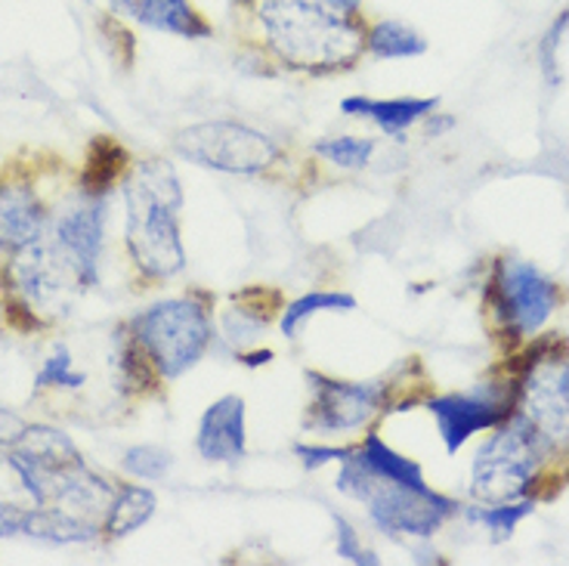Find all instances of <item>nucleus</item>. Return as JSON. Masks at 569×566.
I'll return each instance as SVG.
<instances>
[{"label":"nucleus","mask_w":569,"mask_h":566,"mask_svg":"<svg viewBox=\"0 0 569 566\" xmlns=\"http://www.w3.org/2000/svg\"><path fill=\"white\" fill-rule=\"evenodd\" d=\"M328 7H335V10H341V13H350V16H359L362 10V0H326Z\"/></svg>","instance_id":"36"},{"label":"nucleus","mask_w":569,"mask_h":566,"mask_svg":"<svg viewBox=\"0 0 569 566\" xmlns=\"http://www.w3.org/2000/svg\"><path fill=\"white\" fill-rule=\"evenodd\" d=\"M173 149L199 165V168L220 170V173H260L272 168L282 149L263 130L242 125V121H201L189 125L173 137Z\"/></svg>","instance_id":"6"},{"label":"nucleus","mask_w":569,"mask_h":566,"mask_svg":"<svg viewBox=\"0 0 569 566\" xmlns=\"http://www.w3.org/2000/svg\"><path fill=\"white\" fill-rule=\"evenodd\" d=\"M106 199L84 196L71 201L66 211L53 220V248L78 276L81 288H90L100 279V257L106 248Z\"/></svg>","instance_id":"11"},{"label":"nucleus","mask_w":569,"mask_h":566,"mask_svg":"<svg viewBox=\"0 0 569 566\" xmlns=\"http://www.w3.org/2000/svg\"><path fill=\"white\" fill-rule=\"evenodd\" d=\"M236 3H251V0H236Z\"/></svg>","instance_id":"39"},{"label":"nucleus","mask_w":569,"mask_h":566,"mask_svg":"<svg viewBox=\"0 0 569 566\" xmlns=\"http://www.w3.org/2000/svg\"><path fill=\"white\" fill-rule=\"evenodd\" d=\"M121 465L137 480H164L173 467V455L161 446H130Z\"/></svg>","instance_id":"27"},{"label":"nucleus","mask_w":569,"mask_h":566,"mask_svg":"<svg viewBox=\"0 0 569 566\" xmlns=\"http://www.w3.org/2000/svg\"><path fill=\"white\" fill-rule=\"evenodd\" d=\"M313 152L331 161V165H338V168L359 170L375 158L378 142L371 140V137H328V140L316 142Z\"/></svg>","instance_id":"26"},{"label":"nucleus","mask_w":569,"mask_h":566,"mask_svg":"<svg viewBox=\"0 0 569 566\" xmlns=\"http://www.w3.org/2000/svg\"><path fill=\"white\" fill-rule=\"evenodd\" d=\"M3 467H7V455H0V470H3Z\"/></svg>","instance_id":"37"},{"label":"nucleus","mask_w":569,"mask_h":566,"mask_svg":"<svg viewBox=\"0 0 569 566\" xmlns=\"http://www.w3.org/2000/svg\"><path fill=\"white\" fill-rule=\"evenodd\" d=\"M114 378H118V390L130 394V397H142V394H156L161 371L152 363V356L146 354L140 340L133 338V331H118L114 338Z\"/></svg>","instance_id":"20"},{"label":"nucleus","mask_w":569,"mask_h":566,"mask_svg":"<svg viewBox=\"0 0 569 566\" xmlns=\"http://www.w3.org/2000/svg\"><path fill=\"white\" fill-rule=\"evenodd\" d=\"M128 208V251L142 276L173 279L186 267V248L180 239L183 186L164 158H142L124 180Z\"/></svg>","instance_id":"2"},{"label":"nucleus","mask_w":569,"mask_h":566,"mask_svg":"<svg viewBox=\"0 0 569 566\" xmlns=\"http://www.w3.org/2000/svg\"><path fill=\"white\" fill-rule=\"evenodd\" d=\"M517 399H520V387L505 378V381L477 384L470 390L430 397L425 406L437 421L446 453L458 455L470 437H477L480 430H496L501 421H508L517 411Z\"/></svg>","instance_id":"8"},{"label":"nucleus","mask_w":569,"mask_h":566,"mask_svg":"<svg viewBox=\"0 0 569 566\" xmlns=\"http://www.w3.org/2000/svg\"><path fill=\"white\" fill-rule=\"evenodd\" d=\"M536 510V498L523 496V498H513V502H496V505H473L468 508V514L473 524L486 526L496 542H505V538L513 536V529L520 526V520H527L529 514Z\"/></svg>","instance_id":"25"},{"label":"nucleus","mask_w":569,"mask_h":566,"mask_svg":"<svg viewBox=\"0 0 569 566\" xmlns=\"http://www.w3.org/2000/svg\"><path fill=\"white\" fill-rule=\"evenodd\" d=\"M29 425L16 415V411L0 406V449H13L19 439L26 437Z\"/></svg>","instance_id":"33"},{"label":"nucleus","mask_w":569,"mask_h":566,"mask_svg":"<svg viewBox=\"0 0 569 566\" xmlns=\"http://www.w3.org/2000/svg\"><path fill=\"white\" fill-rule=\"evenodd\" d=\"M338 493L353 498L369 510L371 526L385 536L430 538L452 514H458V502L437 493L427 483H402L385 474H375L356 458L353 446L338 470Z\"/></svg>","instance_id":"3"},{"label":"nucleus","mask_w":569,"mask_h":566,"mask_svg":"<svg viewBox=\"0 0 569 566\" xmlns=\"http://www.w3.org/2000/svg\"><path fill=\"white\" fill-rule=\"evenodd\" d=\"M437 97H399V100H371V97H347L341 100V112L350 118H366L375 128H381L387 137L402 140V133L425 118L437 112Z\"/></svg>","instance_id":"17"},{"label":"nucleus","mask_w":569,"mask_h":566,"mask_svg":"<svg viewBox=\"0 0 569 566\" xmlns=\"http://www.w3.org/2000/svg\"><path fill=\"white\" fill-rule=\"evenodd\" d=\"M295 455L300 458V465L307 467V470H319V467L331 465V461H338L341 465L343 458L350 455V446H316V443H298L295 446Z\"/></svg>","instance_id":"30"},{"label":"nucleus","mask_w":569,"mask_h":566,"mask_svg":"<svg viewBox=\"0 0 569 566\" xmlns=\"http://www.w3.org/2000/svg\"><path fill=\"white\" fill-rule=\"evenodd\" d=\"M133 338L146 347L164 381H177L211 350V307L199 295L158 300L130 319Z\"/></svg>","instance_id":"5"},{"label":"nucleus","mask_w":569,"mask_h":566,"mask_svg":"<svg viewBox=\"0 0 569 566\" xmlns=\"http://www.w3.org/2000/svg\"><path fill=\"white\" fill-rule=\"evenodd\" d=\"M13 295L29 300L38 312H57L69 307V298L81 288L78 276L59 257V251L47 241H34L26 251L13 255V264L7 267Z\"/></svg>","instance_id":"12"},{"label":"nucleus","mask_w":569,"mask_h":566,"mask_svg":"<svg viewBox=\"0 0 569 566\" xmlns=\"http://www.w3.org/2000/svg\"><path fill=\"white\" fill-rule=\"evenodd\" d=\"M196 449L204 461L236 465L248 455V427H244V399L236 394L213 399L204 409L196 434Z\"/></svg>","instance_id":"13"},{"label":"nucleus","mask_w":569,"mask_h":566,"mask_svg":"<svg viewBox=\"0 0 569 566\" xmlns=\"http://www.w3.org/2000/svg\"><path fill=\"white\" fill-rule=\"evenodd\" d=\"M555 453L557 449L541 437L539 427L523 411H513L477 449L470 467V493L486 505L523 498L539 467H545Z\"/></svg>","instance_id":"4"},{"label":"nucleus","mask_w":569,"mask_h":566,"mask_svg":"<svg viewBox=\"0 0 569 566\" xmlns=\"http://www.w3.org/2000/svg\"><path fill=\"white\" fill-rule=\"evenodd\" d=\"M0 316H3V298H0Z\"/></svg>","instance_id":"38"},{"label":"nucleus","mask_w":569,"mask_h":566,"mask_svg":"<svg viewBox=\"0 0 569 566\" xmlns=\"http://www.w3.org/2000/svg\"><path fill=\"white\" fill-rule=\"evenodd\" d=\"M47 211L34 189L19 183L0 186V251L19 255L29 245L43 239Z\"/></svg>","instance_id":"15"},{"label":"nucleus","mask_w":569,"mask_h":566,"mask_svg":"<svg viewBox=\"0 0 569 566\" xmlns=\"http://www.w3.org/2000/svg\"><path fill=\"white\" fill-rule=\"evenodd\" d=\"M366 53L375 59H415L427 53V38L402 19H378L366 31Z\"/></svg>","instance_id":"22"},{"label":"nucleus","mask_w":569,"mask_h":566,"mask_svg":"<svg viewBox=\"0 0 569 566\" xmlns=\"http://www.w3.org/2000/svg\"><path fill=\"white\" fill-rule=\"evenodd\" d=\"M310 403L303 415V427L310 434H353L381 415L387 406L385 378L381 381H338L319 371H307Z\"/></svg>","instance_id":"9"},{"label":"nucleus","mask_w":569,"mask_h":566,"mask_svg":"<svg viewBox=\"0 0 569 566\" xmlns=\"http://www.w3.org/2000/svg\"><path fill=\"white\" fill-rule=\"evenodd\" d=\"M555 279H548L536 264L501 257L486 285V304L498 326L513 338H536L557 310Z\"/></svg>","instance_id":"7"},{"label":"nucleus","mask_w":569,"mask_h":566,"mask_svg":"<svg viewBox=\"0 0 569 566\" xmlns=\"http://www.w3.org/2000/svg\"><path fill=\"white\" fill-rule=\"evenodd\" d=\"M22 533L38 542H47V545H84V542H93L100 529L69 508L34 505L31 510H26Z\"/></svg>","instance_id":"18"},{"label":"nucleus","mask_w":569,"mask_h":566,"mask_svg":"<svg viewBox=\"0 0 569 566\" xmlns=\"http://www.w3.org/2000/svg\"><path fill=\"white\" fill-rule=\"evenodd\" d=\"M84 384L87 375L74 368V359H71V354L62 344L43 359L41 371L34 375V387H69V390H78Z\"/></svg>","instance_id":"28"},{"label":"nucleus","mask_w":569,"mask_h":566,"mask_svg":"<svg viewBox=\"0 0 569 566\" xmlns=\"http://www.w3.org/2000/svg\"><path fill=\"white\" fill-rule=\"evenodd\" d=\"M567 26H569V10L560 16V22H555V26H551V31L545 34V41H541L539 53H541V66H545V71H548V78H551V69H555L557 47H560V38H563Z\"/></svg>","instance_id":"32"},{"label":"nucleus","mask_w":569,"mask_h":566,"mask_svg":"<svg viewBox=\"0 0 569 566\" xmlns=\"http://www.w3.org/2000/svg\"><path fill=\"white\" fill-rule=\"evenodd\" d=\"M328 310H356V298L353 295H347V291H310V295H303V298L291 300V304H284L282 322H279V326H282V335L288 340H295L300 335V328L307 326L313 316Z\"/></svg>","instance_id":"24"},{"label":"nucleus","mask_w":569,"mask_h":566,"mask_svg":"<svg viewBox=\"0 0 569 566\" xmlns=\"http://www.w3.org/2000/svg\"><path fill=\"white\" fill-rule=\"evenodd\" d=\"M158 508V498L152 489L146 486H121L112 496V505L106 510V536L109 538H124L130 533H137L140 526H146L152 520V514Z\"/></svg>","instance_id":"21"},{"label":"nucleus","mask_w":569,"mask_h":566,"mask_svg":"<svg viewBox=\"0 0 569 566\" xmlns=\"http://www.w3.org/2000/svg\"><path fill=\"white\" fill-rule=\"evenodd\" d=\"M130 168L128 149L114 137H93V142L87 146L84 173H81V189L84 196L93 199H106L114 186L124 180V173Z\"/></svg>","instance_id":"19"},{"label":"nucleus","mask_w":569,"mask_h":566,"mask_svg":"<svg viewBox=\"0 0 569 566\" xmlns=\"http://www.w3.org/2000/svg\"><path fill=\"white\" fill-rule=\"evenodd\" d=\"M112 10L146 29L189 38V41L211 34V22L189 0H112Z\"/></svg>","instance_id":"16"},{"label":"nucleus","mask_w":569,"mask_h":566,"mask_svg":"<svg viewBox=\"0 0 569 566\" xmlns=\"http://www.w3.org/2000/svg\"><path fill=\"white\" fill-rule=\"evenodd\" d=\"M26 524V508H16L10 502H0V538L19 536Z\"/></svg>","instance_id":"34"},{"label":"nucleus","mask_w":569,"mask_h":566,"mask_svg":"<svg viewBox=\"0 0 569 566\" xmlns=\"http://www.w3.org/2000/svg\"><path fill=\"white\" fill-rule=\"evenodd\" d=\"M270 53L307 75L353 69L366 53V26L326 0H251Z\"/></svg>","instance_id":"1"},{"label":"nucleus","mask_w":569,"mask_h":566,"mask_svg":"<svg viewBox=\"0 0 569 566\" xmlns=\"http://www.w3.org/2000/svg\"><path fill=\"white\" fill-rule=\"evenodd\" d=\"M239 363H242V366H248V368L267 366V363H272V350H260V354H244Z\"/></svg>","instance_id":"35"},{"label":"nucleus","mask_w":569,"mask_h":566,"mask_svg":"<svg viewBox=\"0 0 569 566\" xmlns=\"http://www.w3.org/2000/svg\"><path fill=\"white\" fill-rule=\"evenodd\" d=\"M13 449L22 455V458H29V461L43 467H71L84 461L81 453H78V446H74L62 430L47 425L29 427L26 437L19 439Z\"/></svg>","instance_id":"23"},{"label":"nucleus","mask_w":569,"mask_h":566,"mask_svg":"<svg viewBox=\"0 0 569 566\" xmlns=\"http://www.w3.org/2000/svg\"><path fill=\"white\" fill-rule=\"evenodd\" d=\"M331 520H335V554L347 560V564H356V566H378L381 564V557L366 548L362 545V538L356 533V526L341 517V514H331Z\"/></svg>","instance_id":"29"},{"label":"nucleus","mask_w":569,"mask_h":566,"mask_svg":"<svg viewBox=\"0 0 569 566\" xmlns=\"http://www.w3.org/2000/svg\"><path fill=\"white\" fill-rule=\"evenodd\" d=\"M3 316H7V322L16 328V331H22V335H29V331H38L43 326L38 310L31 307L29 300H22L19 295H10V298L3 300Z\"/></svg>","instance_id":"31"},{"label":"nucleus","mask_w":569,"mask_h":566,"mask_svg":"<svg viewBox=\"0 0 569 566\" xmlns=\"http://www.w3.org/2000/svg\"><path fill=\"white\" fill-rule=\"evenodd\" d=\"M517 411H523L541 437L555 449L569 446V344L563 340L557 350L541 359L539 366L520 381Z\"/></svg>","instance_id":"10"},{"label":"nucleus","mask_w":569,"mask_h":566,"mask_svg":"<svg viewBox=\"0 0 569 566\" xmlns=\"http://www.w3.org/2000/svg\"><path fill=\"white\" fill-rule=\"evenodd\" d=\"M282 307V295L276 288L263 285H248L239 295L229 298V307L220 316V331L227 338L229 347L248 350L257 340L263 338V331L270 328L272 316Z\"/></svg>","instance_id":"14"}]
</instances>
